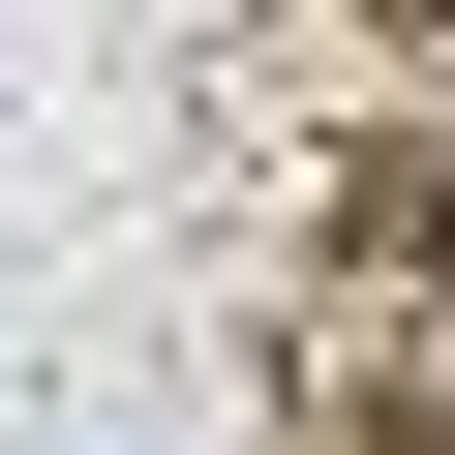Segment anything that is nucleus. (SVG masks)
Masks as SVG:
<instances>
[{
  "mask_svg": "<svg viewBox=\"0 0 455 455\" xmlns=\"http://www.w3.org/2000/svg\"><path fill=\"white\" fill-rule=\"evenodd\" d=\"M395 243H425V274H455V92H425V122H395Z\"/></svg>",
  "mask_w": 455,
  "mask_h": 455,
  "instance_id": "obj_1",
  "label": "nucleus"
}]
</instances>
